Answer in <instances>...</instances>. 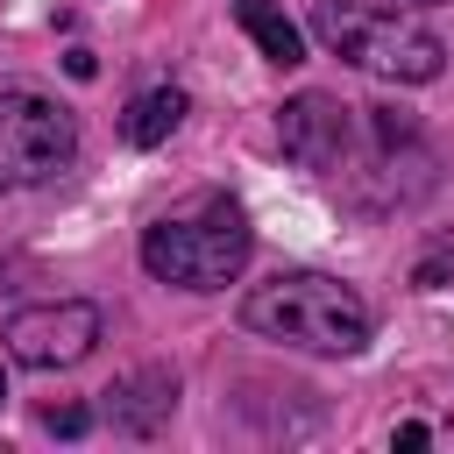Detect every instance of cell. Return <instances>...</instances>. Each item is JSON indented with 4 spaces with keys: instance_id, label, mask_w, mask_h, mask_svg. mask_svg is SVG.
I'll list each match as a JSON object with an SVG mask.
<instances>
[{
    "instance_id": "cell-1",
    "label": "cell",
    "mask_w": 454,
    "mask_h": 454,
    "mask_svg": "<svg viewBox=\"0 0 454 454\" xmlns=\"http://www.w3.org/2000/svg\"><path fill=\"white\" fill-rule=\"evenodd\" d=\"M248 248H255V227H248L241 199H227V192H192L184 206H170L142 227V270L177 291L234 284Z\"/></svg>"
},
{
    "instance_id": "cell-2",
    "label": "cell",
    "mask_w": 454,
    "mask_h": 454,
    "mask_svg": "<svg viewBox=\"0 0 454 454\" xmlns=\"http://www.w3.org/2000/svg\"><path fill=\"white\" fill-rule=\"evenodd\" d=\"M241 326L262 340H284V348H312V355H362L369 348V305L340 277H319V270H298V277L248 291Z\"/></svg>"
},
{
    "instance_id": "cell-3",
    "label": "cell",
    "mask_w": 454,
    "mask_h": 454,
    "mask_svg": "<svg viewBox=\"0 0 454 454\" xmlns=\"http://www.w3.org/2000/svg\"><path fill=\"white\" fill-rule=\"evenodd\" d=\"M312 28H319V43L333 50V57H348V64H362V71H376V78H404V85H426V78H440V35H426L419 21H404V14H369V7H355V0H319L312 7Z\"/></svg>"
},
{
    "instance_id": "cell-4",
    "label": "cell",
    "mask_w": 454,
    "mask_h": 454,
    "mask_svg": "<svg viewBox=\"0 0 454 454\" xmlns=\"http://www.w3.org/2000/svg\"><path fill=\"white\" fill-rule=\"evenodd\" d=\"M78 156V128L43 92H0V192L43 184Z\"/></svg>"
},
{
    "instance_id": "cell-5",
    "label": "cell",
    "mask_w": 454,
    "mask_h": 454,
    "mask_svg": "<svg viewBox=\"0 0 454 454\" xmlns=\"http://www.w3.org/2000/svg\"><path fill=\"white\" fill-rule=\"evenodd\" d=\"M99 340V312L85 298H64V305H28L7 319V348L21 369H64V362H85Z\"/></svg>"
},
{
    "instance_id": "cell-6",
    "label": "cell",
    "mask_w": 454,
    "mask_h": 454,
    "mask_svg": "<svg viewBox=\"0 0 454 454\" xmlns=\"http://www.w3.org/2000/svg\"><path fill=\"white\" fill-rule=\"evenodd\" d=\"M277 135H284V156H291V163L333 170L340 149H348V106L326 99V92H298V99L277 114Z\"/></svg>"
},
{
    "instance_id": "cell-7",
    "label": "cell",
    "mask_w": 454,
    "mask_h": 454,
    "mask_svg": "<svg viewBox=\"0 0 454 454\" xmlns=\"http://www.w3.org/2000/svg\"><path fill=\"white\" fill-rule=\"evenodd\" d=\"M106 397H114V426H121V433H156V426L170 419V404H177V376H170V369H135V376L114 383Z\"/></svg>"
},
{
    "instance_id": "cell-8",
    "label": "cell",
    "mask_w": 454,
    "mask_h": 454,
    "mask_svg": "<svg viewBox=\"0 0 454 454\" xmlns=\"http://www.w3.org/2000/svg\"><path fill=\"white\" fill-rule=\"evenodd\" d=\"M234 21L255 35V50H262L270 64H305V35H298V21H291L277 0H234Z\"/></svg>"
},
{
    "instance_id": "cell-9",
    "label": "cell",
    "mask_w": 454,
    "mask_h": 454,
    "mask_svg": "<svg viewBox=\"0 0 454 454\" xmlns=\"http://www.w3.org/2000/svg\"><path fill=\"white\" fill-rule=\"evenodd\" d=\"M177 121H184V92H177V85H156V92H142V99L128 106L121 135H128L135 149H156V142H170Z\"/></svg>"
},
{
    "instance_id": "cell-10",
    "label": "cell",
    "mask_w": 454,
    "mask_h": 454,
    "mask_svg": "<svg viewBox=\"0 0 454 454\" xmlns=\"http://www.w3.org/2000/svg\"><path fill=\"white\" fill-rule=\"evenodd\" d=\"M43 426H50V433H64V440H78V433L92 426V411H85V404H50V411H43Z\"/></svg>"
},
{
    "instance_id": "cell-11",
    "label": "cell",
    "mask_w": 454,
    "mask_h": 454,
    "mask_svg": "<svg viewBox=\"0 0 454 454\" xmlns=\"http://www.w3.org/2000/svg\"><path fill=\"white\" fill-rule=\"evenodd\" d=\"M447 270H454V241H440V248L419 262V277H411V284H419V291H440V284H447Z\"/></svg>"
},
{
    "instance_id": "cell-12",
    "label": "cell",
    "mask_w": 454,
    "mask_h": 454,
    "mask_svg": "<svg viewBox=\"0 0 454 454\" xmlns=\"http://www.w3.org/2000/svg\"><path fill=\"white\" fill-rule=\"evenodd\" d=\"M64 71H71V78H92V71H99V57H92V50H71V57H64Z\"/></svg>"
},
{
    "instance_id": "cell-13",
    "label": "cell",
    "mask_w": 454,
    "mask_h": 454,
    "mask_svg": "<svg viewBox=\"0 0 454 454\" xmlns=\"http://www.w3.org/2000/svg\"><path fill=\"white\" fill-rule=\"evenodd\" d=\"M0 404H7V376H0Z\"/></svg>"
}]
</instances>
